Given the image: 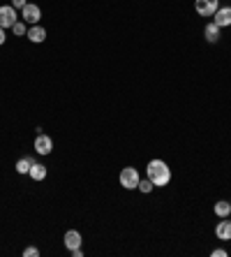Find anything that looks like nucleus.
I'll use <instances>...</instances> for the list:
<instances>
[{"mask_svg": "<svg viewBox=\"0 0 231 257\" xmlns=\"http://www.w3.org/2000/svg\"><path fill=\"white\" fill-rule=\"evenodd\" d=\"M12 33H14V35H26V33H28V28H26V21H23V19H19V21L12 26Z\"/></svg>", "mask_w": 231, "mask_h": 257, "instance_id": "obj_15", "label": "nucleus"}, {"mask_svg": "<svg viewBox=\"0 0 231 257\" xmlns=\"http://www.w3.org/2000/svg\"><path fill=\"white\" fill-rule=\"evenodd\" d=\"M5 40H7V35H5V28H0V44H5Z\"/></svg>", "mask_w": 231, "mask_h": 257, "instance_id": "obj_21", "label": "nucleus"}, {"mask_svg": "<svg viewBox=\"0 0 231 257\" xmlns=\"http://www.w3.org/2000/svg\"><path fill=\"white\" fill-rule=\"evenodd\" d=\"M215 236L220 241H229L231 239V218H222V222H217Z\"/></svg>", "mask_w": 231, "mask_h": 257, "instance_id": "obj_8", "label": "nucleus"}, {"mask_svg": "<svg viewBox=\"0 0 231 257\" xmlns=\"http://www.w3.org/2000/svg\"><path fill=\"white\" fill-rule=\"evenodd\" d=\"M21 16L26 23H33V26H35V23L42 19V9L37 7V5H33V2H28V5L21 9Z\"/></svg>", "mask_w": 231, "mask_h": 257, "instance_id": "obj_5", "label": "nucleus"}, {"mask_svg": "<svg viewBox=\"0 0 231 257\" xmlns=\"http://www.w3.org/2000/svg\"><path fill=\"white\" fill-rule=\"evenodd\" d=\"M30 167H33V160H28V157H21V160L16 162V171H19V174H28Z\"/></svg>", "mask_w": 231, "mask_h": 257, "instance_id": "obj_14", "label": "nucleus"}, {"mask_svg": "<svg viewBox=\"0 0 231 257\" xmlns=\"http://www.w3.org/2000/svg\"><path fill=\"white\" fill-rule=\"evenodd\" d=\"M30 179L33 181H44L46 179V167L44 164H40V162H33V167H30Z\"/></svg>", "mask_w": 231, "mask_h": 257, "instance_id": "obj_11", "label": "nucleus"}, {"mask_svg": "<svg viewBox=\"0 0 231 257\" xmlns=\"http://www.w3.org/2000/svg\"><path fill=\"white\" fill-rule=\"evenodd\" d=\"M217 7H220V0H196V2H194L196 14L206 16V19H210V16L215 14Z\"/></svg>", "mask_w": 231, "mask_h": 257, "instance_id": "obj_3", "label": "nucleus"}, {"mask_svg": "<svg viewBox=\"0 0 231 257\" xmlns=\"http://www.w3.org/2000/svg\"><path fill=\"white\" fill-rule=\"evenodd\" d=\"M118 181H120V186L125 188V190H132V188H139L141 176H139V171L134 169V167H125V169L120 171Z\"/></svg>", "mask_w": 231, "mask_h": 257, "instance_id": "obj_2", "label": "nucleus"}, {"mask_svg": "<svg viewBox=\"0 0 231 257\" xmlns=\"http://www.w3.org/2000/svg\"><path fill=\"white\" fill-rule=\"evenodd\" d=\"M23 257H40V250L35 246H28V248L23 250Z\"/></svg>", "mask_w": 231, "mask_h": 257, "instance_id": "obj_17", "label": "nucleus"}, {"mask_svg": "<svg viewBox=\"0 0 231 257\" xmlns=\"http://www.w3.org/2000/svg\"><path fill=\"white\" fill-rule=\"evenodd\" d=\"M153 181H150V179H141L139 181V190H141V193H150V190H153Z\"/></svg>", "mask_w": 231, "mask_h": 257, "instance_id": "obj_16", "label": "nucleus"}, {"mask_svg": "<svg viewBox=\"0 0 231 257\" xmlns=\"http://www.w3.org/2000/svg\"><path fill=\"white\" fill-rule=\"evenodd\" d=\"M210 255H213V257H227V250H224V248H215Z\"/></svg>", "mask_w": 231, "mask_h": 257, "instance_id": "obj_19", "label": "nucleus"}, {"mask_svg": "<svg viewBox=\"0 0 231 257\" xmlns=\"http://www.w3.org/2000/svg\"><path fill=\"white\" fill-rule=\"evenodd\" d=\"M215 215L217 218H229L231 215V204L227 200H220L215 204Z\"/></svg>", "mask_w": 231, "mask_h": 257, "instance_id": "obj_13", "label": "nucleus"}, {"mask_svg": "<svg viewBox=\"0 0 231 257\" xmlns=\"http://www.w3.org/2000/svg\"><path fill=\"white\" fill-rule=\"evenodd\" d=\"M213 23H217L220 28L231 26V7H217V12L213 14Z\"/></svg>", "mask_w": 231, "mask_h": 257, "instance_id": "obj_7", "label": "nucleus"}, {"mask_svg": "<svg viewBox=\"0 0 231 257\" xmlns=\"http://www.w3.org/2000/svg\"><path fill=\"white\" fill-rule=\"evenodd\" d=\"M19 21V16H16V9L12 5H2L0 7V28H12L14 23Z\"/></svg>", "mask_w": 231, "mask_h": 257, "instance_id": "obj_4", "label": "nucleus"}, {"mask_svg": "<svg viewBox=\"0 0 231 257\" xmlns=\"http://www.w3.org/2000/svg\"><path fill=\"white\" fill-rule=\"evenodd\" d=\"M146 171H148V179L153 181L155 188H164V186H169V181H171V169L167 167L164 160H150Z\"/></svg>", "mask_w": 231, "mask_h": 257, "instance_id": "obj_1", "label": "nucleus"}, {"mask_svg": "<svg viewBox=\"0 0 231 257\" xmlns=\"http://www.w3.org/2000/svg\"><path fill=\"white\" fill-rule=\"evenodd\" d=\"M65 246H67L70 250L81 248V234H79L77 229H70V232H65Z\"/></svg>", "mask_w": 231, "mask_h": 257, "instance_id": "obj_10", "label": "nucleus"}, {"mask_svg": "<svg viewBox=\"0 0 231 257\" xmlns=\"http://www.w3.org/2000/svg\"><path fill=\"white\" fill-rule=\"evenodd\" d=\"M26 5H28L26 0H12V7H14V9H23Z\"/></svg>", "mask_w": 231, "mask_h": 257, "instance_id": "obj_18", "label": "nucleus"}, {"mask_svg": "<svg viewBox=\"0 0 231 257\" xmlns=\"http://www.w3.org/2000/svg\"><path fill=\"white\" fill-rule=\"evenodd\" d=\"M35 151L40 153V155H49L51 151H53V139H51L49 135H37V139H35Z\"/></svg>", "mask_w": 231, "mask_h": 257, "instance_id": "obj_6", "label": "nucleus"}, {"mask_svg": "<svg viewBox=\"0 0 231 257\" xmlns=\"http://www.w3.org/2000/svg\"><path fill=\"white\" fill-rule=\"evenodd\" d=\"M26 37H28L30 42H35V44H40V42H44L46 40V30L42 28V26H33V28H28V33H26Z\"/></svg>", "mask_w": 231, "mask_h": 257, "instance_id": "obj_9", "label": "nucleus"}, {"mask_svg": "<svg viewBox=\"0 0 231 257\" xmlns=\"http://www.w3.org/2000/svg\"><path fill=\"white\" fill-rule=\"evenodd\" d=\"M72 253V257H84V253H81V248H74V250H70Z\"/></svg>", "mask_w": 231, "mask_h": 257, "instance_id": "obj_20", "label": "nucleus"}, {"mask_svg": "<svg viewBox=\"0 0 231 257\" xmlns=\"http://www.w3.org/2000/svg\"><path fill=\"white\" fill-rule=\"evenodd\" d=\"M203 35H206V40H208L210 44H215L217 40H220V26L210 21L208 26H206V30H203Z\"/></svg>", "mask_w": 231, "mask_h": 257, "instance_id": "obj_12", "label": "nucleus"}]
</instances>
